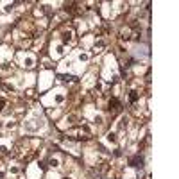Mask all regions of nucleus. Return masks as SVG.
Returning <instances> with one entry per match:
<instances>
[{"label": "nucleus", "instance_id": "f257e3e1", "mask_svg": "<svg viewBox=\"0 0 179 179\" xmlns=\"http://www.w3.org/2000/svg\"><path fill=\"white\" fill-rule=\"evenodd\" d=\"M133 167H141L143 165V158H140V156H136V158H131V161H129Z\"/></svg>", "mask_w": 179, "mask_h": 179}]
</instances>
